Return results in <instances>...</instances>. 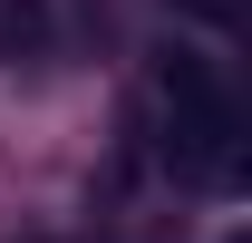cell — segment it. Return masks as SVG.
<instances>
[{"label":"cell","mask_w":252,"mask_h":243,"mask_svg":"<svg viewBox=\"0 0 252 243\" xmlns=\"http://www.w3.org/2000/svg\"><path fill=\"white\" fill-rule=\"evenodd\" d=\"M156 97H165V156L185 165L194 185H223L233 175V136H243V117H233V97H223V78L204 59H175L156 68Z\"/></svg>","instance_id":"6da1fadb"},{"label":"cell","mask_w":252,"mask_h":243,"mask_svg":"<svg viewBox=\"0 0 252 243\" xmlns=\"http://www.w3.org/2000/svg\"><path fill=\"white\" fill-rule=\"evenodd\" d=\"M49 49V0H0V59Z\"/></svg>","instance_id":"7a4b0ae2"},{"label":"cell","mask_w":252,"mask_h":243,"mask_svg":"<svg viewBox=\"0 0 252 243\" xmlns=\"http://www.w3.org/2000/svg\"><path fill=\"white\" fill-rule=\"evenodd\" d=\"M185 10H204V20H223V30L243 20V0H185Z\"/></svg>","instance_id":"3957f363"}]
</instances>
